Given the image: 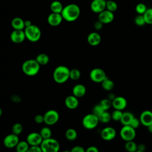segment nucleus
Listing matches in <instances>:
<instances>
[{"mask_svg": "<svg viewBox=\"0 0 152 152\" xmlns=\"http://www.w3.org/2000/svg\"><path fill=\"white\" fill-rule=\"evenodd\" d=\"M24 25H25V28H26V27H29V26H31L32 23H31L30 20H24Z\"/></svg>", "mask_w": 152, "mask_h": 152, "instance_id": "obj_49", "label": "nucleus"}, {"mask_svg": "<svg viewBox=\"0 0 152 152\" xmlns=\"http://www.w3.org/2000/svg\"><path fill=\"white\" fill-rule=\"evenodd\" d=\"M140 124H141V122H140V119H137V118L134 117L129 125L135 129L138 128L140 126Z\"/></svg>", "mask_w": 152, "mask_h": 152, "instance_id": "obj_41", "label": "nucleus"}, {"mask_svg": "<svg viewBox=\"0 0 152 152\" xmlns=\"http://www.w3.org/2000/svg\"><path fill=\"white\" fill-rule=\"evenodd\" d=\"M122 115H123V112L122 110L115 109V110H113L111 114L112 119L115 121H121Z\"/></svg>", "mask_w": 152, "mask_h": 152, "instance_id": "obj_37", "label": "nucleus"}, {"mask_svg": "<svg viewBox=\"0 0 152 152\" xmlns=\"http://www.w3.org/2000/svg\"><path fill=\"white\" fill-rule=\"evenodd\" d=\"M89 76L93 82L97 83H101L107 77L105 71L100 68H95L91 69Z\"/></svg>", "mask_w": 152, "mask_h": 152, "instance_id": "obj_8", "label": "nucleus"}, {"mask_svg": "<svg viewBox=\"0 0 152 152\" xmlns=\"http://www.w3.org/2000/svg\"><path fill=\"white\" fill-rule=\"evenodd\" d=\"M143 17L147 24L152 25V8H147L143 14Z\"/></svg>", "mask_w": 152, "mask_h": 152, "instance_id": "obj_34", "label": "nucleus"}, {"mask_svg": "<svg viewBox=\"0 0 152 152\" xmlns=\"http://www.w3.org/2000/svg\"><path fill=\"white\" fill-rule=\"evenodd\" d=\"M147 10L146 5L143 3H139L135 7V11L137 14L143 15Z\"/></svg>", "mask_w": 152, "mask_h": 152, "instance_id": "obj_38", "label": "nucleus"}, {"mask_svg": "<svg viewBox=\"0 0 152 152\" xmlns=\"http://www.w3.org/2000/svg\"><path fill=\"white\" fill-rule=\"evenodd\" d=\"M91 10L96 13L99 14L106 7V1L105 0H93L90 5Z\"/></svg>", "mask_w": 152, "mask_h": 152, "instance_id": "obj_14", "label": "nucleus"}, {"mask_svg": "<svg viewBox=\"0 0 152 152\" xmlns=\"http://www.w3.org/2000/svg\"><path fill=\"white\" fill-rule=\"evenodd\" d=\"M140 120L143 126L148 127L152 124V112L149 110L142 111L140 114Z\"/></svg>", "mask_w": 152, "mask_h": 152, "instance_id": "obj_16", "label": "nucleus"}, {"mask_svg": "<svg viewBox=\"0 0 152 152\" xmlns=\"http://www.w3.org/2000/svg\"><path fill=\"white\" fill-rule=\"evenodd\" d=\"M134 117L133 113L131 112H124L120 122L123 125H129Z\"/></svg>", "mask_w": 152, "mask_h": 152, "instance_id": "obj_23", "label": "nucleus"}, {"mask_svg": "<svg viewBox=\"0 0 152 152\" xmlns=\"http://www.w3.org/2000/svg\"><path fill=\"white\" fill-rule=\"evenodd\" d=\"M11 26L14 30H24L25 28L24 21L20 17L14 18L11 21Z\"/></svg>", "mask_w": 152, "mask_h": 152, "instance_id": "obj_22", "label": "nucleus"}, {"mask_svg": "<svg viewBox=\"0 0 152 152\" xmlns=\"http://www.w3.org/2000/svg\"><path fill=\"white\" fill-rule=\"evenodd\" d=\"M62 152H71V151H62Z\"/></svg>", "mask_w": 152, "mask_h": 152, "instance_id": "obj_54", "label": "nucleus"}, {"mask_svg": "<svg viewBox=\"0 0 152 152\" xmlns=\"http://www.w3.org/2000/svg\"><path fill=\"white\" fill-rule=\"evenodd\" d=\"M40 146L43 152H58L60 148L58 140L52 137L43 140Z\"/></svg>", "mask_w": 152, "mask_h": 152, "instance_id": "obj_4", "label": "nucleus"}, {"mask_svg": "<svg viewBox=\"0 0 152 152\" xmlns=\"http://www.w3.org/2000/svg\"><path fill=\"white\" fill-rule=\"evenodd\" d=\"M106 10L113 12L115 11H116L118 9V5L116 3V2L112 1V0H109L106 1Z\"/></svg>", "mask_w": 152, "mask_h": 152, "instance_id": "obj_35", "label": "nucleus"}, {"mask_svg": "<svg viewBox=\"0 0 152 152\" xmlns=\"http://www.w3.org/2000/svg\"><path fill=\"white\" fill-rule=\"evenodd\" d=\"M80 7L75 4H70L64 7L61 12L63 19L68 22L75 21L80 16Z\"/></svg>", "mask_w": 152, "mask_h": 152, "instance_id": "obj_1", "label": "nucleus"}, {"mask_svg": "<svg viewBox=\"0 0 152 152\" xmlns=\"http://www.w3.org/2000/svg\"><path fill=\"white\" fill-rule=\"evenodd\" d=\"M87 42L91 46H96L100 44L101 42V36L97 32L90 33L87 37Z\"/></svg>", "mask_w": 152, "mask_h": 152, "instance_id": "obj_21", "label": "nucleus"}, {"mask_svg": "<svg viewBox=\"0 0 152 152\" xmlns=\"http://www.w3.org/2000/svg\"><path fill=\"white\" fill-rule=\"evenodd\" d=\"M70 69L64 65L56 66L53 72V78L58 84H63L69 79Z\"/></svg>", "mask_w": 152, "mask_h": 152, "instance_id": "obj_2", "label": "nucleus"}, {"mask_svg": "<svg viewBox=\"0 0 152 152\" xmlns=\"http://www.w3.org/2000/svg\"><path fill=\"white\" fill-rule=\"evenodd\" d=\"M145 149V146L144 144H140L139 145H138V150L144 151Z\"/></svg>", "mask_w": 152, "mask_h": 152, "instance_id": "obj_48", "label": "nucleus"}, {"mask_svg": "<svg viewBox=\"0 0 152 152\" xmlns=\"http://www.w3.org/2000/svg\"><path fill=\"white\" fill-rule=\"evenodd\" d=\"M127 106V100L122 96H116L112 100V107L116 110H122Z\"/></svg>", "mask_w": 152, "mask_h": 152, "instance_id": "obj_17", "label": "nucleus"}, {"mask_svg": "<svg viewBox=\"0 0 152 152\" xmlns=\"http://www.w3.org/2000/svg\"><path fill=\"white\" fill-rule=\"evenodd\" d=\"M44 116V123L48 125H53L58 122L59 115L58 111L50 109L45 112L43 115Z\"/></svg>", "mask_w": 152, "mask_h": 152, "instance_id": "obj_9", "label": "nucleus"}, {"mask_svg": "<svg viewBox=\"0 0 152 152\" xmlns=\"http://www.w3.org/2000/svg\"><path fill=\"white\" fill-rule=\"evenodd\" d=\"M20 141L18 135L13 133L8 134L5 137L3 140L4 145L8 148H12L17 146Z\"/></svg>", "mask_w": 152, "mask_h": 152, "instance_id": "obj_10", "label": "nucleus"}, {"mask_svg": "<svg viewBox=\"0 0 152 152\" xmlns=\"http://www.w3.org/2000/svg\"><path fill=\"white\" fill-rule=\"evenodd\" d=\"M23 129V126L20 123H15L12 125V133L18 135L22 132Z\"/></svg>", "mask_w": 152, "mask_h": 152, "instance_id": "obj_36", "label": "nucleus"}, {"mask_svg": "<svg viewBox=\"0 0 152 152\" xmlns=\"http://www.w3.org/2000/svg\"><path fill=\"white\" fill-rule=\"evenodd\" d=\"M11 100L12 102H15V103H20L21 102V97L16 94H14L11 96Z\"/></svg>", "mask_w": 152, "mask_h": 152, "instance_id": "obj_47", "label": "nucleus"}, {"mask_svg": "<svg viewBox=\"0 0 152 152\" xmlns=\"http://www.w3.org/2000/svg\"><path fill=\"white\" fill-rule=\"evenodd\" d=\"M43 139L40 133L33 132L27 135L26 141L30 145H40Z\"/></svg>", "mask_w": 152, "mask_h": 152, "instance_id": "obj_11", "label": "nucleus"}, {"mask_svg": "<svg viewBox=\"0 0 152 152\" xmlns=\"http://www.w3.org/2000/svg\"><path fill=\"white\" fill-rule=\"evenodd\" d=\"M35 59L40 64V65H46L49 62V56L47 54L43 53L39 54L36 56Z\"/></svg>", "mask_w": 152, "mask_h": 152, "instance_id": "obj_25", "label": "nucleus"}, {"mask_svg": "<svg viewBox=\"0 0 152 152\" xmlns=\"http://www.w3.org/2000/svg\"><path fill=\"white\" fill-rule=\"evenodd\" d=\"M63 17L61 14L52 12L48 17V22L51 26H59L63 20Z\"/></svg>", "mask_w": 152, "mask_h": 152, "instance_id": "obj_18", "label": "nucleus"}, {"mask_svg": "<svg viewBox=\"0 0 152 152\" xmlns=\"http://www.w3.org/2000/svg\"><path fill=\"white\" fill-rule=\"evenodd\" d=\"M65 106L71 110L75 109L78 107L79 104V102L78 98L75 96L69 95L65 99Z\"/></svg>", "mask_w": 152, "mask_h": 152, "instance_id": "obj_19", "label": "nucleus"}, {"mask_svg": "<svg viewBox=\"0 0 152 152\" xmlns=\"http://www.w3.org/2000/svg\"><path fill=\"white\" fill-rule=\"evenodd\" d=\"M114 19V14L112 12L104 10L100 12L98 15V20L103 24H109L111 23Z\"/></svg>", "mask_w": 152, "mask_h": 152, "instance_id": "obj_15", "label": "nucleus"}, {"mask_svg": "<svg viewBox=\"0 0 152 152\" xmlns=\"http://www.w3.org/2000/svg\"><path fill=\"white\" fill-rule=\"evenodd\" d=\"M116 135V130L111 126L105 127L100 132V137L104 141H111L115 138Z\"/></svg>", "mask_w": 152, "mask_h": 152, "instance_id": "obj_12", "label": "nucleus"}, {"mask_svg": "<svg viewBox=\"0 0 152 152\" xmlns=\"http://www.w3.org/2000/svg\"><path fill=\"white\" fill-rule=\"evenodd\" d=\"M99 104L105 111H107L112 106V101L109 99H103L100 100Z\"/></svg>", "mask_w": 152, "mask_h": 152, "instance_id": "obj_33", "label": "nucleus"}, {"mask_svg": "<svg viewBox=\"0 0 152 152\" xmlns=\"http://www.w3.org/2000/svg\"><path fill=\"white\" fill-rule=\"evenodd\" d=\"M135 152H144V151H140V150H137Z\"/></svg>", "mask_w": 152, "mask_h": 152, "instance_id": "obj_53", "label": "nucleus"}, {"mask_svg": "<svg viewBox=\"0 0 152 152\" xmlns=\"http://www.w3.org/2000/svg\"><path fill=\"white\" fill-rule=\"evenodd\" d=\"M134 22L135 24L138 26H143L146 24L143 15L141 14H138L137 16H136L134 20Z\"/></svg>", "mask_w": 152, "mask_h": 152, "instance_id": "obj_39", "label": "nucleus"}, {"mask_svg": "<svg viewBox=\"0 0 152 152\" xmlns=\"http://www.w3.org/2000/svg\"><path fill=\"white\" fill-rule=\"evenodd\" d=\"M103 23H102L101 21H100L99 20H97V21H96L94 23V28L97 30H101L103 27Z\"/></svg>", "mask_w": 152, "mask_h": 152, "instance_id": "obj_45", "label": "nucleus"}, {"mask_svg": "<svg viewBox=\"0 0 152 152\" xmlns=\"http://www.w3.org/2000/svg\"><path fill=\"white\" fill-rule=\"evenodd\" d=\"M40 68V64L36 59H28L25 61L21 66L22 71L27 76H34L37 75Z\"/></svg>", "mask_w": 152, "mask_h": 152, "instance_id": "obj_3", "label": "nucleus"}, {"mask_svg": "<svg viewBox=\"0 0 152 152\" xmlns=\"http://www.w3.org/2000/svg\"><path fill=\"white\" fill-rule=\"evenodd\" d=\"M98 118L99 121L103 124H107L112 119L111 114L107 111H104Z\"/></svg>", "mask_w": 152, "mask_h": 152, "instance_id": "obj_30", "label": "nucleus"}, {"mask_svg": "<svg viewBox=\"0 0 152 152\" xmlns=\"http://www.w3.org/2000/svg\"><path fill=\"white\" fill-rule=\"evenodd\" d=\"M26 39L31 42H37L41 37V31L39 27L32 24L24 30Z\"/></svg>", "mask_w": 152, "mask_h": 152, "instance_id": "obj_5", "label": "nucleus"}, {"mask_svg": "<svg viewBox=\"0 0 152 152\" xmlns=\"http://www.w3.org/2000/svg\"><path fill=\"white\" fill-rule=\"evenodd\" d=\"M120 136L125 141H132L136 136L135 129L129 125H123L120 131Z\"/></svg>", "mask_w": 152, "mask_h": 152, "instance_id": "obj_7", "label": "nucleus"}, {"mask_svg": "<svg viewBox=\"0 0 152 152\" xmlns=\"http://www.w3.org/2000/svg\"><path fill=\"white\" fill-rule=\"evenodd\" d=\"M93 113L96 115L97 117H99L104 111H105L103 107L101 106V105L99 103L96 105H95L93 108Z\"/></svg>", "mask_w": 152, "mask_h": 152, "instance_id": "obj_40", "label": "nucleus"}, {"mask_svg": "<svg viewBox=\"0 0 152 152\" xmlns=\"http://www.w3.org/2000/svg\"><path fill=\"white\" fill-rule=\"evenodd\" d=\"M71 152H86V150L80 145H75L71 149Z\"/></svg>", "mask_w": 152, "mask_h": 152, "instance_id": "obj_44", "label": "nucleus"}, {"mask_svg": "<svg viewBox=\"0 0 152 152\" xmlns=\"http://www.w3.org/2000/svg\"><path fill=\"white\" fill-rule=\"evenodd\" d=\"M30 145L27 141H20L15 147L17 152H27Z\"/></svg>", "mask_w": 152, "mask_h": 152, "instance_id": "obj_27", "label": "nucleus"}, {"mask_svg": "<svg viewBox=\"0 0 152 152\" xmlns=\"http://www.w3.org/2000/svg\"><path fill=\"white\" fill-rule=\"evenodd\" d=\"M99 122V118L91 113L87 114L83 117L82 120V125L86 129H93L97 126Z\"/></svg>", "mask_w": 152, "mask_h": 152, "instance_id": "obj_6", "label": "nucleus"}, {"mask_svg": "<svg viewBox=\"0 0 152 152\" xmlns=\"http://www.w3.org/2000/svg\"><path fill=\"white\" fill-rule=\"evenodd\" d=\"M39 133L41 135V136L43 140L50 138L52 137V131L48 126L43 127L40 129V131Z\"/></svg>", "mask_w": 152, "mask_h": 152, "instance_id": "obj_31", "label": "nucleus"}, {"mask_svg": "<svg viewBox=\"0 0 152 152\" xmlns=\"http://www.w3.org/2000/svg\"><path fill=\"white\" fill-rule=\"evenodd\" d=\"M77 132L74 128H69L65 132V137L69 141H74L77 138Z\"/></svg>", "mask_w": 152, "mask_h": 152, "instance_id": "obj_28", "label": "nucleus"}, {"mask_svg": "<svg viewBox=\"0 0 152 152\" xmlns=\"http://www.w3.org/2000/svg\"><path fill=\"white\" fill-rule=\"evenodd\" d=\"M34 121L38 124H42L43 122H44V116L41 114L36 115L34 117Z\"/></svg>", "mask_w": 152, "mask_h": 152, "instance_id": "obj_43", "label": "nucleus"}, {"mask_svg": "<svg viewBox=\"0 0 152 152\" xmlns=\"http://www.w3.org/2000/svg\"><path fill=\"white\" fill-rule=\"evenodd\" d=\"M116 96L114 94H113V93H110V94H109V95H108V99H109L110 100H111L112 101L116 97Z\"/></svg>", "mask_w": 152, "mask_h": 152, "instance_id": "obj_50", "label": "nucleus"}, {"mask_svg": "<svg viewBox=\"0 0 152 152\" xmlns=\"http://www.w3.org/2000/svg\"><path fill=\"white\" fill-rule=\"evenodd\" d=\"M148 129L149 131V132H150L151 133H152V124H151L150 126H148Z\"/></svg>", "mask_w": 152, "mask_h": 152, "instance_id": "obj_51", "label": "nucleus"}, {"mask_svg": "<svg viewBox=\"0 0 152 152\" xmlns=\"http://www.w3.org/2000/svg\"><path fill=\"white\" fill-rule=\"evenodd\" d=\"M72 92V94L77 98L82 97L86 93V87L82 84H77L73 87Z\"/></svg>", "mask_w": 152, "mask_h": 152, "instance_id": "obj_20", "label": "nucleus"}, {"mask_svg": "<svg viewBox=\"0 0 152 152\" xmlns=\"http://www.w3.org/2000/svg\"><path fill=\"white\" fill-rule=\"evenodd\" d=\"M50 8L52 12L61 14L64 9V7L61 2L58 1H54L51 3Z\"/></svg>", "mask_w": 152, "mask_h": 152, "instance_id": "obj_24", "label": "nucleus"}, {"mask_svg": "<svg viewBox=\"0 0 152 152\" xmlns=\"http://www.w3.org/2000/svg\"><path fill=\"white\" fill-rule=\"evenodd\" d=\"M125 148L128 152H135L138 150V145L133 140L126 141Z\"/></svg>", "mask_w": 152, "mask_h": 152, "instance_id": "obj_29", "label": "nucleus"}, {"mask_svg": "<svg viewBox=\"0 0 152 152\" xmlns=\"http://www.w3.org/2000/svg\"><path fill=\"white\" fill-rule=\"evenodd\" d=\"M86 152H99V149L97 148V147H96V146L94 145H91L88 147L86 150Z\"/></svg>", "mask_w": 152, "mask_h": 152, "instance_id": "obj_46", "label": "nucleus"}, {"mask_svg": "<svg viewBox=\"0 0 152 152\" xmlns=\"http://www.w3.org/2000/svg\"><path fill=\"white\" fill-rule=\"evenodd\" d=\"M101 84L102 88L106 91H110L113 90L115 87L114 82L108 77H107L103 82H102Z\"/></svg>", "mask_w": 152, "mask_h": 152, "instance_id": "obj_26", "label": "nucleus"}, {"mask_svg": "<svg viewBox=\"0 0 152 152\" xmlns=\"http://www.w3.org/2000/svg\"><path fill=\"white\" fill-rule=\"evenodd\" d=\"M2 110L1 108H0V116H2Z\"/></svg>", "mask_w": 152, "mask_h": 152, "instance_id": "obj_52", "label": "nucleus"}, {"mask_svg": "<svg viewBox=\"0 0 152 152\" xmlns=\"http://www.w3.org/2000/svg\"><path fill=\"white\" fill-rule=\"evenodd\" d=\"M10 38L13 43L18 44L22 43L26 39V37L24 30H14L11 33Z\"/></svg>", "mask_w": 152, "mask_h": 152, "instance_id": "obj_13", "label": "nucleus"}, {"mask_svg": "<svg viewBox=\"0 0 152 152\" xmlns=\"http://www.w3.org/2000/svg\"><path fill=\"white\" fill-rule=\"evenodd\" d=\"M151 30H152V25H151Z\"/></svg>", "mask_w": 152, "mask_h": 152, "instance_id": "obj_55", "label": "nucleus"}, {"mask_svg": "<svg viewBox=\"0 0 152 152\" xmlns=\"http://www.w3.org/2000/svg\"><path fill=\"white\" fill-rule=\"evenodd\" d=\"M81 71L77 68H72L70 69V75L69 78L72 80L76 81L80 79L81 77Z\"/></svg>", "mask_w": 152, "mask_h": 152, "instance_id": "obj_32", "label": "nucleus"}, {"mask_svg": "<svg viewBox=\"0 0 152 152\" xmlns=\"http://www.w3.org/2000/svg\"><path fill=\"white\" fill-rule=\"evenodd\" d=\"M27 152H43L40 145H30Z\"/></svg>", "mask_w": 152, "mask_h": 152, "instance_id": "obj_42", "label": "nucleus"}]
</instances>
